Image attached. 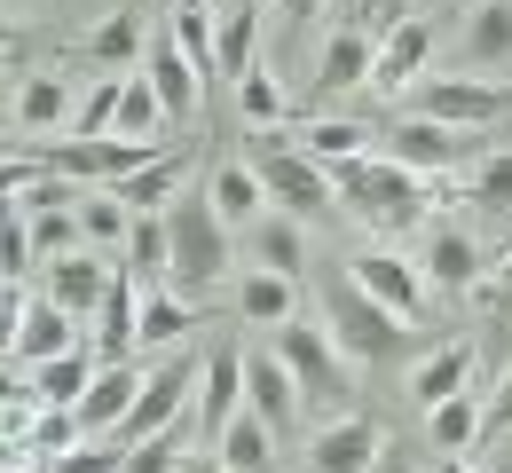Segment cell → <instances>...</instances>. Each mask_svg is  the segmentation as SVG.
<instances>
[{
	"label": "cell",
	"instance_id": "f35d334b",
	"mask_svg": "<svg viewBox=\"0 0 512 473\" xmlns=\"http://www.w3.org/2000/svg\"><path fill=\"white\" fill-rule=\"evenodd\" d=\"M79 229H87V245H95V253H127L134 213L111 198V190H87V198H79Z\"/></svg>",
	"mask_w": 512,
	"mask_h": 473
},
{
	"label": "cell",
	"instance_id": "cb8c5ba5",
	"mask_svg": "<svg viewBox=\"0 0 512 473\" xmlns=\"http://www.w3.org/2000/svg\"><path fill=\"white\" fill-rule=\"evenodd\" d=\"M473 363H481V347H473V339L434 347L426 363H410V403L434 410V403H449V395H465V387H473Z\"/></svg>",
	"mask_w": 512,
	"mask_h": 473
},
{
	"label": "cell",
	"instance_id": "ab89813d",
	"mask_svg": "<svg viewBox=\"0 0 512 473\" xmlns=\"http://www.w3.org/2000/svg\"><path fill=\"white\" fill-rule=\"evenodd\" d=\"M190 434H197V418H174V426H158L150 442H134V450H127V466H119V473H174L182 458H190Z\"/></svg>",
	"mask_w": 512,
	"mask_h": 473
},
{
	"label": "cell",
	"instance_id": "816d5d0a",
	"mask_svg": "<svg viewBox=\"0 0 512 473\" xmlns=\"http://www.w3.org/2000/svg\"><path fill=\"white\" fill-rule=\"evenodd\" d=\"M8 48H16V32H8V16H0V56H8Z\"/></svg>",
	"mask_w": 512,
	"mask_h": 473
},
{
	"label": "cell",
	"instance_id": "d590c367",
	"mask_svg": "<svg viewBox=\"0 0 512 473\" xmlns=\"http://www.w3.org/2000/svg\"><path fill=\"white\" fill-rule=\"evenodd\" d=\"M197 324V308L174 292V284H158V292H142V347H182Z\"/></svg>",
	"mask_w": 512,
	"mask_h": 473
},
{
	"label": "cell",
	"instance_id": "7dc6e473",
	"mask_svg": "<svg viewBox=\"0 0 512 473\" xmlns=\"http://www.w3.org/2000/svg\"><path fill=\"white\" fill-rule=\"evenodd\" d=\"M512 434V363L497 371V387H481V442H505Z\"/></svg>",
	"mask_w": 512,
	"mask_h": 473
},
{
	"label": "cell",
	"instance_id": "52a82bcc",
	"mask_svg": "<svg viewBox=\"0 0 512 473\" xmlns=\"http://www.w3.org/2000/svg\"><path fill=\"white\" fill-rule=\"evenodd\" d=\"M418 111L426 119H442V127H497L512 119V79H473V71H457V79H426L418 87Z\"/></svg>",
	"mask_w": 512,
	"mask_h": 473
},
{
	"label": "cell",
	"instance_id": "30bf717a",
	"mask_svg": "<svg viewBox=\"0 0 512 473\" xmlns=\"http://www.w3.org/2000/svg\"><path fill=\"white\" fill-rule=\"evenodd\" d=\"M347 276H355L379 308H394L402 324H418V308H426V276H418V261H402L394 245H371V253L347 261Z\"/></svg>",
	"mask_w": 512,
	"mask_h": 473
},
{
	"label": "cell",
	"instance_id": "836d02e7",
	"mask_svg": "<svg viewBox=\"0 0 512 473\" xmlns=\"http://www.w3.org/2000/svg\"><path fill=\"white\" fill-rule=\"evenodd\" d=\"M142 8H111L95 32H87V64H103V71H127V64H142Z\"/></svg>",
	"mask_w": 512,
	"mask_h": 473
},
{
	"label": "cell",
	"instance_id": "d6a6232c",
	"mask_svg": "<svg viewBox=\"0 0 512 473\" xmlns=\"http://www.w3.org/2000/svg\"><path fill=\"white\" fill-rule=\"evenodd\" d=\"M426 442L457 458V450H481V387H465V395H449V403L426 410Z\"/></svg>",
	"mask_w": 512,
	"mask_h": 473
},
{
	"label": "cell",
	"instance_id": "f6af8a7d",
	"mask_svg": "<svg viewBox=\"0 0 512 473\" xmlns=\"http://www.w3.org/2000/svg\"><path fill=\"white\" fill-rule=\"evenodd\" d=\"M71 442H87L79 410H40V418H32V434H24V450H32V458H64Z\"/></svg>",
	"mask_w": 512,
	"mask_h": 473
},
{
	"label": "cell",
	"instance_id": "7c38bea8",
	"mask_svg": "<svg viewBox=\"0 0 512 473\" xmlns=\"http://www.w3.org/2000/svg\"><path fill=\"white\" fill-rule=\"evenodd\" d=\"M237 410H245V347H213V355H205V371H197L190 418H197V434L213 442V434H221Z\"/></svg>",
	"mask_w": 512,
	"mask_h": 473
},
{
	"label": "cell",
	"instance_id": "5bb4252c",
	"mask_svg": "<svg viewBox=\"0 0 512 473\" xmlns=\"http://www.w3.org/2000/svg\"><path fill=\"white\" fill-rule=\"evenodd\" d=\"M426 56H434V24H426V16H402V24H386L379 56H371V87H379L386 103H394L402 87H418Z\"/></svg>",
	"mask_w": 512,
	"mask_h": 473
},
{
	"label": "cell",
	"instance_id": "8992f818",
	"mask_svg": "<svg viewBox=\"0 0 512 473\" xmlns=\"http://www.w3.org/2000/svg\"><path fill=\"white\" fill-rule=\"evenodd\" d=\"M158 150H166V142H134V135H56V142H40V166L87 182V190H111V182L142 174Z\"/></svg>",
	"mask_w": 512,
	"mask_h": 473
},
{
	"label": "cell",
	"instance_id": "bcb514c9",
	"mask_svg": "<svg viewBox=\"0 0 512 473\" xmlns=\"http://www.w3.org/2000/svg\"><path fill=\"white\" fill-rule=\"evenodd\" d=\"M473 205H489V213H512V150H489L481 166H473Z\"/></svg>",
	"mask_w": 512,
	"mask_h": 473
},
{
	"label": "cell",
	"instance_id": "5b68a950",
	"mask_svg": "<svg viewBox=\"0 0 512 473\" xmlns=\"http://www.w3.org/2000/svg\"><path fill=\"white\" fill-rule=\"evenodd\" d=\"M276 355L292 363V379H300V403L308 410H331V418H347L355 403V363L339 355V339L323 332V324H276Z\"/></svg>",
	"mask_w": 512,
	"mask_h": 473
},
{
	"label": "cell",
	"instance_id": "1f68e13d",
	"mask_svg": "<svg viewBox=\"0 0 512 473\" xmlns=\"http://www.w3.org/2000/svg\"><path fill=\"white\" fill-rule=\"evenodd\" d=\"M205 190H213V205H221V221H229V229H253L260 213H268V190H260V174L245 166V158L213 166V182H205Z\"/></svg>",
	"mask_w": 512,
	"mask_h": 473
},
{
	"label": "cell",
	"instance_id": "f1b7e54d",
	"mask_svg": "<svg viewBox=\"0 0 512 473\" xmlns=\"http://www.w3.org/2000/svg\"><path fill=\"white\" fill-rule=\"evenodd\" d=\"M8 119H16V135H56V127H71V87L56 71H32V79L16 87Z\"/></svg>",
	"mask_w": 512,
	"mask_h": 473
},
{
	"label": "cell",
	"instance_id": "ee69618b",
	"mask_svg": "<svg viewBox=\"0 0 512 473\" xmlns=\"http://www.w3.org/2000/svg\"><path fill=\"white\" fill-rule=\"evenodd\" d=\"M32 261H40V253H32V221H24V205L0 198V276H16V284H24Z\"/></svg>",
	"mask_w": 512,
	"mask_h": 473
},
{
	"label": "cell",
	"instance_id": "2e32d148",
	"mask_svg": "<svg viewBox=\"0 0 512 473\" xmlns=\"http://www.w3.org/2000/svg\"><path fill=\"white\" fill-rule=\"evenodd\" d=\"M79 316H71V308H56V300H48V292H32V300H24V324H16V363H24V371H32V363H48V355H71V347H79Z\"/></svg>",
	"mask_w": 512,
	"mask_h": 473
},
{
	"label": "cell",
	"instance_id": "74e56055",
	"mask_svg": "<svg viewBox=\"0 0 512 473\" xmlns=\"http://www.w3.org/2000/svg\"><path fill=\"white\" fill-rule=\"evenodd\" d=\"M166 32H174V48L197 64V79H213V8H205V0H174V8H166Z\"/></svg>",
	"mask_w": 512,
	"mask_h": 473
},
{
	"label": "cell",
	"instance_id": "9c48e42d",
	"mask_svg": "<svg viewBox=\"0 0 512 473\" xmlns=\"http://www.w3.org/2000/svg\"><path fill=\"white\" fill-rule=\"evenodd\" d=\"M111 253H95V245H79V253H56L48 269H40V292L56 300V308H71L79 324H95V308H103V292H111Z\"/></svg>",
	"mask_w": 512,
	"mask_h": 473
},
{
	"label": "cell",
	"instance_id": "ffe728a7",
	"mask_svg": "<svg viewBox=\"0 0 512 473\" xmlns=\"http://www.w3.org/2000/svg\"><path fill=\"white\" fill-rule=\"evenodd\" d=\"M245 410H260L276 434H292V418H300V379H292L284 355H245Z\"/></svg>",
	"mask_w": 512,
	"mask_h": 473
},
{
	"label": "cell",
	"instance_id": "c3c4849f",
	"mask_svg": "<svg viewBox=\"0 0 512 473\" xmlns=\"http://www.w3.org/2000/svg\"><path fill=\"white\" fill-rule=\"evenodd\" d=\"M276 8H284V32H308L323 16V0H276Z\"/></svg>",
	"mask_w": 512,
	"mask_h": 473
},
{
	"label": "cell",
	"instance_id": "b9f144b4",
	"mask_svg": "<svg viewBox=\"0 0 512 473\" xmlns=\"http://www.w3.org/2000/svg\"><path fill=\"white\" fill-rule=\"evenodd\" d=\"M363 135L371 127H355V119H316V127H300V150L316 166H339V158H363Z\"/></svg>",
	"mask_w": 512,
	"mask_h": 473
},
{
	"label": "cell",
	"instance_id": "7402d4cb",
	"mask_svg": "<svg viewBox=\"0 0 512 473\" xmlns=\"http://www.w3.org/2000/svg\"><path fill=\"white\" fill-rule=\"evenodd\" d=\"M134 395H142V363H103V371H95V387H87V395H79V426H87V434H119V418H127L134 410Z\"/></svg>",
	"mask_w": 512,
	"mask_h": 473
},
{
	"label": "cell",
	"instance_id": "11a10c76",
	"mask_svg": "<svg viewBox=\"0 0 512 473\" xmlns=\"http://www.w3.org/2000/svg\"><path fill=\"white\" fill-rule=\"evenodd\" d=\"M394 8H410V0H394Z\"/></svg>",
	"mask_w": 512,
	"mask_h": 473
},
{
	"label": "cell",
	"instance_id": "603a6c76",
	"mask_svg": "<svg viewBox=\"0 0 512 473\" xmlns=\"http://www.w3.org/2000/svg\"><path fill=\"white\" fill-rule=\"evenodd\" d=\"M213 450H221V466H229V473H276V458H284V434H276L260 410H237V418L213 434Z\"/></svg>",
	"mask_w": 512,
	"mask_h": 473
},
{
	"label": "cell",
	"instance_id": "4dcf8cb0",
	"mask_svg": "<svg viewBox=\"0 0 512 473\" xmlns=\"http://www.w3.org/2000/svg\"><path fill=\"white\" fill-rule=\"evenodd\" d=\"M473 316H481V363L489 371H505L512 363V276H497V284H473Z\"/></svg>",
	"mask_w": 512,
	"mask_h": 473
},
{
	"label": "cell",
	"instance_id": "9a60e30c",
	"mask_svg": "<svg viewBox=\"0 0 512 473\" xmlns=\"http://www.w3.org/2000/svg\"><path fill=\"white\" fill-rule=\"evenodd\" d=\"M379 426L363 418V410H347V418H331L316 442H308V473H371V458H379Z\"/></svg>",
	"mask_w": 512,
	"mask_h": 473
},
{
	"label": "cell",
	"instance_id": "8d00e7d4",
	"mask_svg": "<svg viewBox=\"0 0 512 473\" xmlns=\"http://www.w3.org/2000/svg\"><path fill=\"white\" fill-rule=\"evenodd\" d=\"M237 119H245V127H284V119H292V95H284V79L268 64H253L237 79Z\"/></svg>",
	"mask_w": 512,
	"mask_h": 473
},
{
	"label": "cell",
	"instance_id": "60d3db41",
	"mask_svg": "<svg viewBox=\"0 0 512 473\" xmlns=\"http://www.w3.org/2000/svg\"><path fill=\"white\" fill-rule=\"evenodd\" d=\"M16 205H24V198H16ZM24 221H32V253H40V261H56V253H79V245H87L79 205H56V213H32V205H24Z\"/></svg>",
	"mask_w": 512,
	"mask_h": 473
},
{
	"label": "cell",
	"instance_id": "4316f807",
	"mask_svg": "<svg viewBox=\"0 0 512 473\" xmlns=\"http://www.w3.org/2000/svg\"><path fill=\"white\" fill-rule=\"evenodd\" d=\"M253 261H260V269H276V276H300V269H308V221L284 213V205H268V213L253 221Z\"/></svg>",
	"mask_w": 512,
	"mask_h": 473
},
{
	"label": "cell",
	"instance_id": "484cf974",
	"mask_svg": "<svg viewBox=\"0 0 512 473\" xmlns=\"http://www.w3.org/2000/svg\"><path fill=\"white\" fill-rule=\"evenodd\" d=\"M142 71H150V87H158L166 119H190V111H197V87H205V79H197V64L174 48V32H158V40L142 48Z\"/></svg>",
	"mask_w": 512,
	"mask_h": 473
},
{
	"label": "cell",
	"instance_id": "f546056e",
	"mask_svg": "<svg viewBox=\"0 0 512 473\" xmlns=\"http://www.w3.org/2000/svg\"><path fill=\"white\" fill-rule=\"evenodd\" d=\"M237 316L245 324H292L300 316V292H292V276H276V269H245L237 276Z\"/></svg>",
	"mask_w": 512,
	"mask_h": 473
},
{
	"label": "cell",
	"instance_id": "7bdbcfd3",
	"mask_svg": "<svg viewBox=\"0 0 512 473\" xmlns=\"http://www.w3.org/2000/svg\"><path fill=\"white\" fill-rule=\"evenodd\" d=\"M119 466H127L119 434H87V442H71L64 458H48V473H119Z\"/></svg>",
	"mask_w": 512,
	"mask_h": 473
},
{
	"label": "cell",
	"instance_id": "277c9868",
	"mask_svg": "<svg viewBox=\"0 0 512 473\" xmlns=\"http://www.w3.org/2000/svg\"><path fill=\"white\" fill-rule=\"evenodd\" d=\"M245 166L260 174L268 205H284V213H300V221H323V213L339 205L331 198V166H316V158L300 150V127H253Z\"/></svg>",
	"mask_w": 512,
	"mask_h": 473
},
{
	"label": "cell",
	"instance_id": "8fae6325",
	"mask_svg": "<svg viewBox=\"0 0 512 473\" xmlns=\"http://www.w3.org/2000/svg\"><path fill=\"white\" fill-rule=\"evenodd\" d=\"M371 56H379V40L347 16V24H331L316 48V103H331V95H347V87H371Z\"/></svg>",
	"mask_w": 512,
	"mask_h": 473
},
{
	"label": "cell",
	"instance_id": "db71d44e",
	"mask_svg": "<svg viewBox=\"0 0 512 473\" xmlns=\"http://www.w3.org/2000/svg\"><path fill=\"white\" fill-rule=\"evenodd\" d=\"M442 473H465V466H442Z\"/></svg>",
	"mask_w": 512,
	"mask_h": 473
},
{
	"label": "cell",
	"instance_id": "4fadbf2b",
	"mask_svg": "<svg viewBox=\"0 0 512 473\" xmlns=\"http://www.w3.org/2000/svg\"><path fill=\"white\" fill-rule=\"evenodd\" d=\"M418 276H426V292H473L481 284V245L457 229V221H434L426 229V245H418Z\"/></svg>",
	"mask_w": 512,
	"mask_h": 473
},
{
	"label": "cell",
	"instance_id": "d6986e66",
	"mask_svg": "<svg viewBox=\"0 0 512 473\" xmlns=\"http://www.w3.org/2000/svg\"><path fill=\"white\" fill-rule=\"evenodd\" d=\"M260 8H268V0H229V8L213 16V79L237 87V79L260 64V48H253L260 40Z\"/></svg>",
	"mask_w": 512,
	"mask_h": 473
},
{
	"label": "cell",
	"instance_id": "681fc988",
	"mask_svg": "<svg viewBox=\"0 0 512 473\" xmlns=\"http://www.w3.org/2000/svg\"><path fill=\"white\" fill-rule=\"evenodd\" d=\"M371 473H418V458H410V450H379V458H371Z\"/></svg>",
	"mask_w": 512,
	"mask_h": 473
},
{
	"label": "cell",
	"instance_id": "83f0119b",
	"mask_svg": "<svg viewBox=\"0 0 512 473\" xmlns=\"http://www.w3.org/2000/svg\"><path fill=\"white\" fill-rule=\"evenodd\" d=\"M119 261H127V276L142 284V292H158V284L174 276V229H166V213H134Z\"/></svg>",
	"mask_w": 512,
	"mask_h": 473
},
{
	"label": "cell",
	"instance_id": "f5cc1de1",
	"mask_svg": "<svg viewBox=\"0 0 512 473\" xmlns=\"http://www.w3.org/2000/svg\"><path fill=\"white\" fill-rule=\"evenodd\" d=\"M40 8H64V0H40Z\"/></svg>",
	"mask_w": 512,
	"mask_h": 473
},
{
	"label": "cell",
	"instance_id": "7a4b0ae2",
	"mask_svg": "<svg viewBox=\"0 0 512 473\" xmlns=\"http://www.w3.org/2000/svg\"><path fill=\"white\" fill-rule=\"evenodd\" d=\"M323 324H331L339 355H347L355 371H394V363L410 355V324H402L394 308H379L355 276H331V284H323Z\"/></svg>",
	"mask_w": 512,
	"mask_h": 473
},
{
	"label": "cell",
	"instance_id": "ba28073f",
	"mask_svg": "<svg viewBox=\"0 0 512 473\" xmlns=\"http://www.w3.org/2000/svg\"><path fill=\"white\" fill-rule=\"evenodd\" d=\"M386 158H402V166H418V174H457V166L481 158V135H473V127H442V119L418 111V119H394Z\"/></svg>",
	"mask_w": 512,
	"mask_h": 473
},
{
	"label": "cell",
	"instance_id": "f907efd6",
	"mask_svg": "<svg viewBox=\"0 0 512 473\" xmlns=\"http://www.w3.org/2000/svg\"><path fill=\"white\" fill-rule=\"evenodd\" d=\"M174 473H229V466H221V450H190V458H182Z\"/></svg>",
	"mask_w": 512,
	"mask_h": 473
},
{
	"label": "cell",
	"instance_id": "d4e9b609",
	"mask_svg": "<svg viewBox=\"0 0 512 473\" xmlns=\"http://www.w3.org/2000/svg\"><path fill=\"white\" fill-rule=\"evenodd\" d=\"M182 182H190V150H158L142 174L111 182V198L127 205V213H166V205L182 198Z\"/></svg>",
	"mask_w": 512,
	"mask_h": 473
},
{
	"label": "cell",
	"instance_id": "e0dca14e",
	"mask_svg": "<svg viewBox=\"0 0 512 473\" xmlns=\"http://www.w3.org/2000/svg\"><path fill=\"white\" fill-rule=\"evenodd\" d=\"M457 64L473 71V79H505L512 71V0H481V8H473Z\"/></svg>",
	"mask_w": 512,
	"mask_h": 473
},
{
	"label": "cell",
	"instance_id": "3957f363",
	"mask_svg": "<svg viewBox=\"0 0 512 473\" xmlns=\"http://www.w3.org/2000/svg\"><path fill=\"white\" fill-rule=\"evenodd\" d=\"M166 229H174V292L182 300H205L221 276H229V221H221V205H213V190H197V182H182V198L166 205Z\"/></svg>",
	"mask_w": 512,
	"mask_h": 473
},
{
	"label": "cell",
	"instance_id": "e575fe53",
	"mask_svg": "<svg viewBox=\"0 0 512 473\" xmlns=\"http://www.w3.org/2000/svg\"><path fill=\"white\" fill-rule=\"evenodd\" d=\"M111 135L166 142V103H158V87H150V71H142V64H134L127 87H119V119H111Z\"/></svg>",
	"mask_w": 512,
	"mask_h": 473
},
{
	"label": "cell",
	"instance_id": "ac0fdd59",
	"mask_svg": "<svg viewBox=\"0 0 512 473\" xmlns=\"http://www.w3.org/2000/svg\"><path fill=\"white\" fill-rule=\"evenodd\" d=\"M134 347H142V284L119 269L111 292H103V308H95V355L103 363H127Z\"/></svg>",
	"mask_w": 512,
	"mask_h": 473
},
{
	"label": "cell",
	"instance_id": "44dd1931",
	"mask_svg": "<svg viewBox=\"0 0 512 473\" xmlns=\"http://www.w3.org/2000/svg\"><path fill=\"white\" fill-rule=\"evenodd\" d=\"M95 371H103L95 339H79L71 355H48V363H32V395H40V410H79V395L95 387Z\"/></svg>",
	"mask_w": 512,
	"mask_h": 473
},
{
	"label": "cell",
	"instance_id": "6da1fadb",
	"mask_svg": "<svg viewBox=\"0 0 512 473\" xmlns=\"http://www.w3.org/2000/svg\"><path fill=\"white\" fill-rule=\"evenodd\" d=\"M331 198L347 205L363 229H379L386 245H394V237H410V229L426 221V174L402 166V158L363 150V158H339V166H331Z\"/></svg>",
	"mask_w": 512,
	"mask_h": 473
}]
</instances>
